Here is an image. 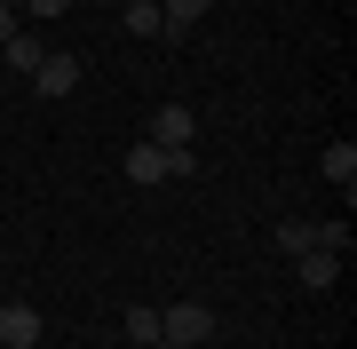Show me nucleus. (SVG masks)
<instances>
[{
	"instance_id": "obj_12",
	"label": "nucleus",
	"mask_w": 357,
	"mask_h": 349,
	"mask_svg": "<svg viewBox=\"0 0 357 349\" xmlns=\"http://www.w3.org/2000/svg\"><path fill=\"white\" fill-rule=\"evenodd\" d=\"M128 32H143V40H167V16H159V0H128Z\"/></svg>"
},
{
	"instance_id": "obj_10",
	"label": "nucleus",
	"mask_w": 357,
	"mask_h": 349,
	"mask_svg": "<svg viewBox=\"0 0 357 349\" xmlns=\"http://www.w3.org/2000/svg\"><path fill=\"white\" fill-rule=\"evenodd\" d=\"M40 56H48V48H40V40H24V32H16L8 48H0V64H8L16 79H32V72H40Z\"/></svg>"
},
{
	"instance_id": "obj_2",
	"label": "nucleus",
	"mask_w": 357,
	"mask_h": 349,
	"mask_svg": "<svg viewBox=\"0 0 357 349\" xmlns=\"http://www.w3.org/2000/svg\"><path fill=\"white\" fill-rule=\"evenodd\" d=\"M191 135H199V111H191V104H159L143 143H159V151H191Z\"/></svg>"
},
{
	"instance_id": "obj_1",
	"label": "nucleus",
	"mask_w": 357,
	"mask_h": 349,
	"mask_svg": "<svg viewBox=\"0 0 357 349\" xmlns=\"http://www.w3.org/2000/svg\"><path fill=\"white\" fill-rule=\"evenodd\" d=\"M159 341L206 349V341H215V302H167V310H159Z\"/></svg>"
},
{
	"instance_id": "obj_14",
	"label": "nucleus",
	"mask_w": 357,
	"mask_h": 349,
	"mask_svg": "<svg viewBox=\"0 0 357 349\" xmlns=\"http://www.w3.org/2000/svg\"><path fill=\"white\" fill-rule=\"evenodd\" d=\"M16 32H24V24H16V8H0V48H8Z\"/></svg>"
},
{
	"instance_id": "obj_5",
	"label": "nucleus",
	"mask_w": 357,
	"mask_h": 349,
	"mask_svg": "<svg viewBox=\"0 0 357 349\" xmlns=\"http://www.w3.org/2000/svg\"><path fill=\"white\" fill-rule=\"evenodd\" d=\"M32 88H40V95H72V88H79V56L48 48V56H40V72H32Z\"/></svg>"
},
{
	"instance_id": "obj_7",
	"label": "nucleus",
	"mask_w": 357,
	"mask_h": 349,
	"mask_svg": "<svg viewBox=\"0 0 357 349\" xmlns=\"http://www.w3.org/2000/svg\"><path fill=\"white\" fill-rule=\"evenodd\" d=\"M128 183H175V175H167V151H159V143H135V151H128Z\"/></svg>"
},
{
	"instance_id": "obj_4",
	"label": "nucleus",
	"mask_w": 357,
	"mask_h": 349,
	"mask_svg": "<svg viewBox=\"0 0 357 349\" xmlns=\"http://www.w3.org/2000/svg\"><path fill=\"white\" fill-rule=\"evenodd\" d=\"M40 334H48V325H40L32 302H0V341L8 349H40Z\"/></svg>"
},
{
	"instance_id": "obj_11",
	"label": "nucleus",
	"mask_w": 357,
	"mask_h": 349,
	"mask_svg": "<svg viewBox=\"0 0 357 349\" xmlns=\"http://www.w3.org/2000/svg\"><path fill=\"white\" fill-rule=\"evenodd\" d=\"M119 325H128V341L159 349V310H151V302H128V318H119Z\"/></svg>"
},
{
	"instance_id": "obj_8",
	"label": "nucleus",
	"mask_w": 357,
	"mask_h": 349,
	"mask_svg": "<svg viewBox=\"0 0 357 349\" xmlns=\"http://www.w3.org/2000/svg\"><path fill=\"white\" fill-rule=\"evenodd\" d=\"M215 8V0H159V16H167V40H191V24Z\"/></svg>"
},
{
	"instance_id": "obj_9",
	"label": "nucleus",
	"mask_w": 357,
	"mask_h": 349,
	"mask_svg": "<svg viewBox=\"0 0 357 349\" xmlns=\"http://www.w3.org/2000/svg\"><path fill=\"white\" fill-rule=\"evenodd\" d=\"M310 246H326V238H318V222H302V215H286V222H278V254L294 262V254H310Z\"/></svg>"
},
{
	"instance_id": "obj_16",
	"label": "nucleus",
	"mask_w": 357,
	"mask_h": 349,
	"mask_svg": "<svg viewBox=\"0 0 357 349\" xmlns=\"http://www.w3.org/2000/svg\"><path fill=\"white\" fill-rule=\"evenodd\" d=\"M0 8H16V0H0Z\"/></svg>"
},
{
	"instance_id": "obj_3",
	"label": "nucleus",
	"mask_w": 357,
	"mask_h": 349,
	"mask_svg": "<svg viewBox=\"0 0 357 349\" xmlns=\"http://www.w3.org/2000/svg\"><path fill=\"white\" fill-rule=\"evenodd\" d=\"M294 278H302L310 294H333V286H342V254H333V246H310V254H294Z\"/></svg>"
},
{
	"instance_id": "obj_15",
	"label": "nucleus",
	"mask_w": 357,
	"mask_h": 349,
	"mask_svg": "<svg viewBox=\"0 0 357 349\" xmlns=\"http://www.w3.org/2000/svg\"><path fill=\"white\" fill-rule=\"evenodd\" d=\"M159 349H191V341H159Z\"/></svg>"
},
{
	"instance_id": "obj_6",
	"label": "nucleus",
	"mask_w": 357,
	"mask_h": 349,
	"mask_svg": "<svg viewBox=\"0 0 357 349\" xmlns=\"http://www.w3.org/2000/svg\"><path fill=\"white\" fill-rule=\"evenodd\" d=\"M326 183H342V199L357 191V143L342 135V143H326Z\"/></svg>"
},
{
	"instance_id": "obj_13",
	"label": "nucleus",
	"mask_w": 357,
	"mask_h": 349,
	"mask_svg": "<svg viewBox=\"0 0 357 349\" xmlns=\"http://www.w3.org/2000/svg\"><path fill=\"white\" fill-rule=\"evenodd\" d=\"M79 0H24V16H40V24H48V16H72Z\"/></svg>"
}]
</instances>
